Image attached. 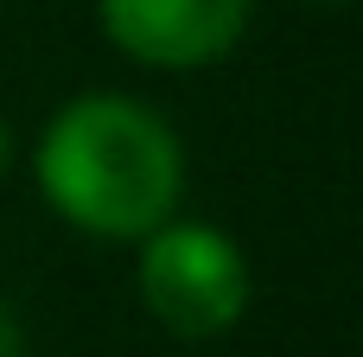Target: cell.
Wrapping results in <instances>:
<instances>
[{"instance_id":"277c9868","label":"cell","mask_w":363,"mask_h":357,"mask_svg":"<svg viewBox=\"0 0 363 357\" xmlns=\"http://www.w3.org/2000/svg\"><path fill=\"white\" fill-rule=\"evenodd\" d=\"M0 357H32V351H26V332H19V319L6 313V300H0Z\"/></svg>"},{"instance_id":"8992f818","label":"cell","mask_w":363,"mask_h":357,"mask_svg":"<svg viewBox=\"0 0 363 357\" xmlns=\"http://www.w3.org/2000/svg\"><path fill=\"white\" fill-rule=\"evenodd\" d=\"M319 6H345V0H319Z\"/></svg>"},{"instance_id":"3957f363","label":"cell","mask_w":363,"mask_h":357,"mask_svg":"<svg viewBox=\"0 0 363 357\" xmlns=\"http://www.w3.org/2000/svg\"><path fill=\"white\" fill-rule=\"evenodd\" d=\"M255 0H96L108 45L147 70H204L223 64L249 32Z\"/></svg>"},{"instance_id":"5b68a950","label":"cell","mask_w":363,"mask_h":357,"mask_svg":"<svg viewBox=\"0 0 363 357\" xmlns=\"http://www.w3.org/2000/svg\"><path fill=\"white\" fill-rule=\"evenodd\" d=\"M6 166H13V128H6V115H0V179H6Z\"/></svg>"},{"instance_id":"7a4b0ae2","label":"cell","mask_w":363,"mask_h":357,"mask_svg":"<svg viewBox=\"0 0 363 357\" xmlns=\"http://www.w3.org/2000/svg\"><path fill=\"white\" fill-rule=\"evenodd\" d=\"M140 307L172 339H217L249 313L255 275L249 256L211 224H160L140 236Z\"/></svg>"},{"instance_id":"6da1fadb","label":"cell","mask_w":363,"mask_h":357,"mask_svg":"<svg viewBox=\"0 0 363 357\" xmlns=\"http://www.w3.org/2000/svg\"><path fill=\"white\" fill-rule=\"evenodd\" d=\"M32 172H38L45 204L83 236L140 243L179 211L185 147L172 121H160L147 102L89 89L45 121Z\"/></svg>"}]
</instances>
